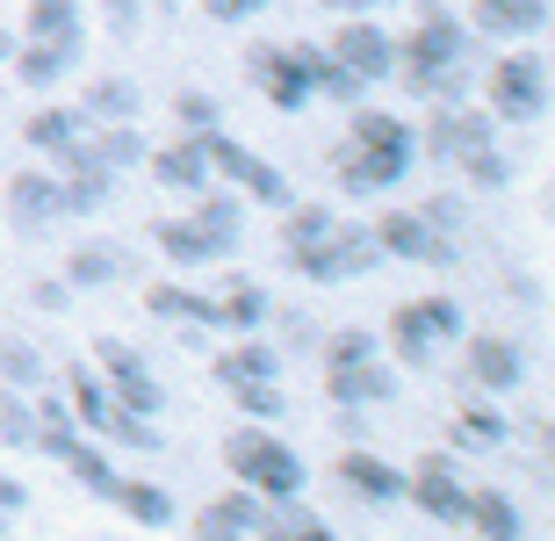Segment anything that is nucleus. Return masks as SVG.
<instances>
[{"instance_id": "nucleus-5", "label": "nucleus", "mask_w": 555, "mask_h": 541, "mask_svg": "<svg viewBox=\"0 0 555 541\" xmlns=\"http://www.w3.org/2000/svg\"><path fill=\"white\" fill-rule=\"evenodd\" d=\"M282 260L318 289H339V282H361V274L383 268V239H375V224H332L325 239H310V246L282 253Z\"/></svg>"}, {"instance_id": "nucleus-36", "label": "nucleus", "mask_w": 555, "mask_h": 541, "mask_svg": "<svg viewBox=\"0 0 555 541\" xmlns=\"http://www.w3.org/2000/svg\"><path fill=\"white\" fill-rule=\"evenodd\" d=\"M80 108L94 116V124H130V116H138V80H124V73H102V80L80 94Z\"/></svg>"}, {"instance_id": "nucleus-51", "label": "nucleus", "mask_w": 555, "mask_h": 541, "mask_svg": "<svg viewBox=\"0 0 555 541\" xmlns=\"http://www.w3.org/2000/svg\"><path fill=\"white\" fill-rule=\"evenodd\" d=\"M22 513H29V484H22V477H8V469H0V527H15Z\"/></svg>"}, {"instance_id": "nucleus-38", "label": "nucleus", "mask_w": 555, "mask_h": 541, "mask_svg": "<svg viewBox=\"0 0 555 541\" xmlns=\"http://www.w3.org/2000/svg\"><path fill=\"white\" fill-rule=\"evenodd\" d=\"M332 224H339V209H332V203H296V195H288V203H282V253L325 239Z\"/></svg>"}, {"instance_id": "nucleus-55", "label": "nucleus", "mask_w": 555, "mask_h": 541, "mask_svg": "<svg viewBox=\"0 0 555 541\" xmlns=\"http://www.w3.org/2000/svg\"><path fill=\"white\" fill-rule=\"evenodd\" d=\"M144 8H181V0H144Z\"/></svg>"}, {"instance_id": "nucleus-17", "label": "nucleus", "mask_w": 555, "mask_h": 541, "mask_svg": "<svg viewBox=\"0 0 555 541\" xmlns=\"http://www.w3.org/2000/svg\"><path fill=\"white\" fill-rule=\"evenodd\" d=\"M347 145H361V152H375V159H390V167L412 173V159H418V130H412V116H397V108H361V102H353Z\"/></svg>"}, {"instance_id": "nucleus-26", "label": "nucleus", "mask_w": 555, "mask_h": 541, "mask_svg": "<svg viewBox=\"0 0 555 541\" xmlns=\"http://www.w3.org/2000/svg\"><path fill=\"white\" fill-rule=\"evenodd\" d=\"M152 246H159L173 268H217V260H224V246H217V239L195 224V209H188V217H166V224H152Z\"/></svg>"}, {"instance_id": "nucleus-56", "label": "nucleus", "mask_w": 555, "mask_h": 541, "mask_svg": "<svg viewBox=\"0 0 555 541\" xmlns=\"http://www.w3.org/2000/svg\"><path fill=\"white\" fill-rule=\"evenodd\" d=\"M0 534H8V527H0Z\"/></svg>"}, {"instance_id": "nucleus-40", "label": "nucleus", "mask_w": 555, "mask_h": 541, "mask_svg": "<svg viewBox=\"0 0 555 541\" xmlns=\"http://www.w3.org/2000/svg\"><path fill=\"white\" fill-rule=\"evenodd\" d=\"M102 440H116L124 455H159L166 448V434H159V418H144V412H108V426H102Z\"/></svg>"}, {"instance_id": "nucleus-42", "label": "nucleus", "mask_w": 555, "mask_h": 541, "mask_svg": "<svg viewBox=\"0 0 555 541\" xmlns=\"http://www.w3.org/2000/svg\"><path fill=\"white\" fill-rule=\"evenodd\" d=\"M0 448H37V404L29 390H8V383H0Z\"/></svg>"}, {"instance_id": "nucleus-32", "label": "nucleus", "mask_w": 555, "mask_h": 541, "mask_svg": "<svg viewBox=\"0 0 555 541\" xmlns=\"http://www.w3.org/2000/svg\"><path fill=\"white\" fill-rule=\"evenodd\" d=\"M454 448L462 455H498V448H513V418L498 404H462L454 412Z\"/></svg>"}, {"instance_id": "nucleus-16", "label": "nucleus", "mask_w": 555, "mask_h": 541, "mask_svg": "<svg viewBox=\"0 0 555 541\" xmlns=\"http://www.w3.org/2000/svg\"><path fill=\"white\" fill-rule=\"evenodd\" d=\"M8 224H15L22 239H43L51 224H65V217H59V167L8 173Z\"/></svg>"}, {"instance_id": "nucleus-45", "label": "nucleus", "mask_w": 555, "mask_h": 541, "mask_svg": "<svg viewBox=\"0 0 555 541\" xmlns=\"http://www.w3.org/2000/svg\"><path fill=\"white\" fill-rule=\"evenodd\" d=\"M318 355H325V369H347V361L383 355V339H375V333H361V325H347V333H332L325 347H318Z\"/></svg>"}, {"instance_id": "nucleus-3", "label": "nucleus", "mask_w": 555, "mask_h": 541, "mask_svg": "<svg viewBox=\"0 0 555 541\" xmlns=\"http://www.w3.org/2000/svg\"><path fill=\"white\" fill-rule=\"evenodd\" d=\"M318 73H325V43H253L246 51V80L282 116H304L318 102Z\"/></svg>"}, {"instance_id": "nucleus-19", "label": "nucleus", "mask_w": 555, "mask_h": 541, "mask_svg": "<svg viewBox=\"0 0 555 541\" xmlns=\"http://www.w3.org/2000/svg\"><path fill=\"white\" fill-rule=\"evenodd\" d=\"M332 181H339V195H353V203H369V195H390V188H404L412 173L404 167H390V159H375V152H361V145H332Z\"/></svg>"}, {"instance_id": "nucleus-44", "label": "nucleus", "mask_w": 555, "mask_h": 541, "mask_svg": "<svg viewBox=\"0 0 555 541\" xmlns=\"http://www.w3.org/2000/svg\"><path fill=\"white\" fill-rule=\"evenodd\" d=\"M268 325L282 333V355H318L325 347V325L310 311H268Z\"/></svg>"}, {"instance_id": "nucleus-39", "label": "nucleus", "mask_w": 555, "mask_h": 541, "mask_svg": "<svg viewBox=\"0 0 555 541\" xmlns=\"http://www.w3.org/2000/svg\"><path fill=\"white\" fill-rule=\"evenodd\" d=\"M260 534H274V541H325L332 527L318 520V513L304 505V491H296V499H274L268 505V527H260Z\"/></svg>"}, {"instance_id": "nucleus-50", "label": "nucleus", "mask_w": 555, "mask_h": 541, "mask_svg": "<svg viewBox=\"0 0 555 541\" xmlns=\"http://www.w3.org/2000/svg\"><path fill=\"white\" fill-rule=\"evenodd\" d=\"M144 15H152L144 0H102V22L116 29V37H130V29H144Z\"/></svg>"}, {"instance_id": "nucleus-20", "label": "nucleus", "mask_w": 555, "mask_h": 541, "mask_svg": "<svg viewBox=\"0 0 555 541\" xmlns=\"http://www.w3.org/2000/svg\"><path fill=\"white\" fill-rule=\"evenodd\" d=\"M65 282H73V289H116V282H138V253H124L116 239H87V246L65 253Z\"/></svg>"}, {"instance_id": "nucleus-7", "label": "nucleus", "mask_w": 555, "mask_h": 541, "mask_svg": "<svg viewBox=\"0 0 555 541\" xmlns=\"http://www.w3.org/2000/svg\"><path fill=\"white\" fill-rule=\"evenodd\" d=\"M483 108H491L498 124H541L548 116V65L534 51H513V59L491 65V80H483Z\"/></svg>"}, {"instance_id": "nucleus-21", "label": "nucleus", "mask_w": 555, "mask_h": 541, "mask_svg": "<svg viewBox=\"0 0 555 541\" xmlns=\"http://www.w3.org/2000/svg\"><path fill=\"white\" fill-rule=\"evenodd\" d=\"M548 29V0H476L469 8V37H498V43H527Z\"/></svg>"}, {"instance_id": "nucleus-6", "label": "nucleus", "mask_w": 555, "mask_h": 541, "mask_svg": "<svg viewBox=\"0 0 555 541\" xmlns=\"http://www.w3.org/2000/svg\"><path fill=\"white\" fill-rule=\"evenodd\" d=\"M203 145H209V167H217V181H224V188H238V195H246L253 209H282L288 195H296V188H288V173L274 167L268 152L238 145L231 130H209Z\"/></svg>"}, {"instance_id": "nucleus-27", "label": "nucleus", "mask_w": 555, "mask_h": 541, "mask_svg": "<svg viewBox=\"0 0 555 541\" xmlns=\"http://www.w3.org/2000/svg\"><path fill=\"white\" fill-rule=\"evenodd\" d=\"M65 412H73V426L80 434H102L108 412H116V390H108V375L102 369H65Z\"/></svg>"}, {"instance_id": "nucleus-34", "label": "nucleus", "mask_w": 555, "mask_h": 541, "mask_svg": "<svg viewBox=\"0 0 555 541\" xmlns=\"http://www.w3.org/2000/svg\"><path fill=\"white\" fill-rule=\"evenodd\" d=\"M268 311H274V296L260 289V282H231V289L217 296V325H224V333H260Z\"/></svg>"}, {"instance_id": "nucleus-18", "label": "nucleus", "mask_w": 555, "mask_h": 541, "mask_svg": "<svg viewBox=\"0 0 555 541\" xmlns=\"http://www.w3.org/2000/svg\"><path fill=\"white\" fill-rule=\"evenodd\" d=\"M332 477L347 484V491H353L361 505H404V469H397L390 455L361 448V440H353L347 455H339V469H332Z\"/></svg>"}, {"instance_id": "nucleus-33", "label": "nucleus", "mask_w": 555, "mask_h": 541, "mask_svg": "<svg viewBox=\"0 0 555 541\" xmlns=\"http://www.w3.org/2000/svg\"><path fill=\"white\" fill-rule=\"evenodd\" d=\"M116 203V181L94 167H59V217H102Z\"/></svg>"}, {"instance_id": "nucleus-37", "label": "nucleus", "mask_w": 555, "mask_h": 541, "mask_svg": "<svg viewBox=\"0 0 555 541\" xmlns=\"http://www.w3.org/2000/svg\"><path fill=\"white\" fill-rule=\"evenodd\" d=\"M454 173H462V181L469 188H483V195H498V188H513V152L505 145H476V152H462V159H454Z\"/></svg>"}, {"instance_id": "nucleus-31", "label": "nucleus", "mask_w": 555, "mask_h": 541, "mask_svg": "<svg viewBox=\"0 0 555 541\" xmlns=\"http://www.w3.org/2000/svg\"><path fill=\"white\" fill-rule=\"evenodd\" d=\"M108 505H116V513H130L138 527H152V534L181 527V505H173V491H166V484H138V477H124Z\"/></svg>"}, {"instance_id": "nucleus-23", "label": "nucleus", "mask_w": 555, "mask_h": 541, "mask_svg": "<svg viewBox=\"0 0 555 541\" xmlns=\"http://www.w3.org/2000/svg\"><path fill=\"white\" fill-rule=\"evenodd\" d=\"M144 311L166 318V325H188V333H224L217 325V296L195 289V282H152L144 289Z\"/></svg>"}, {"instance_id": "nucleus-41", "label": "nucleus", "mask_w": 555, "mask_h": 541, "mask_svg": "<svg viewBox=\"0 0 555 541\" xmlns=\"http://www.w3.org/2000/svg\"><path fill=\"white\" fill-rule=\"evenodd\" d=\"M173 130H181V138H209V130H224V102L203 94V87L173 94Z\"/></svg>"}, {"instance_id": "nucleus-54", "label": "nucleus", "mask_w": 555, "mask_h": 541, "mask_svg": "<svg viewBox=\"0 0 555 541\" xmlns=\"http://www.w3.org/2000/svg\"><path fill=\"white\" fill-rule=\"evenodd\" d=\"M8 59H15V37H8V29H0V65H8Z\"/></svg>"}, {"instance_id": "nucleus-29", "label": "nucleus", "mask_w": 555, "mask_h": 541, "mask_svg": "<svg viewBox=\"0 0 555 541\" xmlns=\"http://www.w3.org/2000/svg\"><path fill=\"white\" fill-rule=\"evenodd\" d=\"M462 527L483 541H519L527 534V513H519V499H505V491H469L462 499Z\"/></svg>"}, {"instance_id": "nucleus-47", "label": "nucleus", "mask_w": 555, "mask_h": 541, "mask_svg": "<svg viewBox=\"0 0 555 541\" xmlns=\"http://www.w3.org/2000/svg\"><path fill=\"white\" fill-rule=\"evenodd\" d=\"M274 8H282V0H203V15H209V22H231V29H238V22L274 15Z\"/></svg>"}, {"instance_id": "nucleus-1", "label": "nucleus", "mask_w": 555, "mask_h": 541, "mask_svg": "<svg viewBox=\"0 0 555 541\" xmlns=\"http://www.w3.org/2000/svg\"><path fill=\"white\" fill-rule=\"evenodd\" d=\"M469 22L440 0H418L412 37H397V80L412 87V102H469Z\"/></svg>"}, {"instance_id": "nucleus-22", "label": "nucleus", "mask_w": 555, "mask_h": 541, "mask_svg": "<svg viewBox=\"0 0 555 541\" xmlns=\"http://www.w3.org/2000/svg\"><path fill=\"white\" fill-rule=\"evenodd\" d=\"M260 527H268V499H260V491H246V484L195 513V534H203V541H253Z\"/></svg>"}, {"instance_id": "nucleus-15", "label": "nucleus", "mask_w": 555, "mask_h": 541, "mask_svg": "<svg viewBox=\"0 0 555 541\" xmlns=\"http://www.w3.org/2000/svg\"><path fill=\"white\" fill-rule=\"evenodd\" d=\"M462 361H469V383L483 397H513L519 383H527V347L505 333H462Z\"/></svg>"}, {"instance_id": "nucleus-49", "label": "nucleus", "mask_w": 555, "mask_h": 541, "mask_svg": "<svg viewBox=\"0 0 555 541\" xmlns=\"http://www.w3.org/2000/svg\"><path fill=\"white\" fill-rule=\"evenodd\" d=\"M29 304H37V311H65V304H73V282H65V274H37V282H29Z\"/></svg>"}, {"instance_id": "nucleus-8", "label": "nucleus", "mask_w": 555, "mask_h": 541, "mask_svg": "<svg viewBox=\"0 0 555 541\" xmlns=\"http://www.w3.org/2000/svg\"><path fill=\"white\" fill-rule=\"evenodd\" d=\"M375 239H383V260H412V268H454V260H462V239L440 231L426 209H390V217H375Z\"/></svg>"}, {"instance_id": "nucleus-30", "label": "nucleus", "mask_w": 555, "mask_h": 541, "mask_svg": "<svg viewBox=\"0 0 555 541\" xmlns=\"http://www.w3.org/2000/svg\"><path fill=\"white\" fill-rule=\"evenodd\" d=\"M282 375V347L274 339H253V333H238V347H224L217 355V383H274Z\"/></svg>"}, {"instance_id": "nucleus-2", "label": "nucleus", "mask_w": 555, "mask_h": 541, "mask_svg": "<svg viewBox=\"0 0 555 541\" xmlns=\"http://www.w3.org/2000/svg\"><path fill=\"white\" fill-rule=\"evenodd\" d=\"M224 462H231V477L246 484V491H260L268 505L274 499H296V491L310 484L304 455H296L274 426H260V418H253V426H238V434L224 440Z\"/></svg>"}, {"instance_id": "nucleus-24", "label": "nucleus", "mask_w": 555, "mask_h": 541, "mask_svg": "<svg viewBox=\"0 0 555 541\" xmlns=\"http://www.w3.org/2000/svg\"><path fill=\"white\" fill-rule=\"evenodd\" d=\"M87 130H94V116H87L80 102L73 108H37V116H29V124H22V138H29V152H43V159H51V167H59L65 152H80L87 145Z\"/></svg>"}, {"instance_id": "nucleus-14", "label": "nucleus", "mask_w": 555, "mask_h": 541, "mask_svg": "<svg viewBox=\"0 0 555 541\" xmlns=\"http://www.w3.org/2000/svg\"><path fill=\"white\" fill-rule=\"evenodd\" d=\"M138 173H152V181H159L166 195H181V203H195V195L217 181V167H209V145H203V138H181V130H173V145H152V152H144Z\"/></svg>"}, {"instance_id": "nucleus-52", "label": "nucleus", "mask_w": 555, "mask_h": 541, "mask_svg": "<svg viewBox=\"0 0 555 541\" xmlns=\"http://www.w3.org/2000/svg\"><path fill=\"white\" fill-rule=\"evenodd\" d=\"M332 15H375V8H397V0H325Z\"/></svg>"}, {"instance_id": "nucleus-9", "label": "nucleus", "mask_w": 555, "mask_h": 541, "mask_svg": "<svg viewBox=\"0 0 555 541\" xmlns=\"http://www.w3.org/2000/svg\"><path fill=\"white\" fill-rule=\"evenodd\" d=\"M94 369L108 375V390H116V404H124V412L166 418V404H173V397H166V383L152 375V361H144L130 339H102V347H94Z\"/></svg>"}, {"instance_id": "nucleus-12", "label": "nucleus", "mask_w": 555, "mask_h": 541, "mask_svg": "<svg viewBox=\"0 0 555 541\" xmlns=\"http://www.w3.org/2000/svg\"><path fill=\"white\" fill-rule=\"evenodd\" d=\"M404 499H412L433 527H462V499H469L462 462H454V455H426L418 469H404Z\"/></svg>"}, {"instance_id": "nucleus-10", "label": "nucleus", "mask_w": 555, "mask_h": 541, "mask_svg": "<svg viewBox=\"0 0 555 541\" xmlns=\"http://www.w3.org/2000/svg\"><path fill=\"white\" fill-rule=\"evenodd\" d=\"M332 59L347 65L361 87H383V80H397V37L383 29L375 15H339V37L325 43Z\"/></svg>"}, {"instance_id": "nucleus-13", "label": "nucleus", "mask_w": 555, "mask_h": 541, "mask_svg": "<svg viewBox=\"0 0 555 541\" xmlns=\"http://www.w3.org/2000/svg\"><path fill=\"white\" fill-rule=\"evenodd\" d=\"M325 390H332V404L375 412V404H397L404 397V369L390 355H369V361H347V369H325Z\"/></svg>"}, {"instance_id": "nucleus-11", "label": "nucleus", "mask_w": 555, "mask_h": 541, "mask_svg": "<svg viewBox=\"0 0 555 541\" xmlns=\"http://www.w3.org/2000/svg\"><path fill=\"white\" fill-rule=\"evenodd\" d=\"M476 145H498V116H491V108L440 102V108H433V124L418 130V159H433V167H454V159L476 152Z\"/></svg>"}, {"instance_id": "nucleus-35", "label": "nucleus", "mask_w": 555, "mask_h": 541, "mask_svg": "<svg viewBox=\"0 0 555 541\" xmlns=\"http://www.w3.org/2000/svg\"><path fill=\"white\" fill-rule=\"evenodd\" d=\"M0 383H8V390H51V355L29 347V339L0 333Z\"/></svg>"}, {"instance_id": "nucleus-53", "label": "nucleus", "mask_w": 555, "mask_h": 541, "mask_svg": "<svg viewBox=\"0 0 555 541\" xmlns=\"http://www.w3.org/2000/svg\"><path fill=\"white\" fill-rule=\"evenodd\" d=\"M505 289H513L519 304H541V282H534V274H513V282H505Z\"/></svg>"}, {"instance_id": "nucleus-48", "label": "nucleus", "mask_w": 555, "mask_h": 541, "mask_svg": "<svg viewBox=\"0 0 555 541\" xmlns=\"http://www.w3.org/2000/svg\"><path fill=\"white\" fill-rule=\"evenodd\" d=\"M433 217V224L440 231H454V239H462V231H469V203H462V195H426V203H418Z\"/></svg>"}, {"instance_id": "nucleus-43", "label": "nucleus", "mask_w": 555, "mask_h": 541, "mask_svg": "<svg viewBox=\"0 0 555 541\" xmlns=\"http://www.w3.org/2000/svg\"><path fill=\"white\" fill-rule=\"evenodd\" d=\"M231 397H238V412H246V418H260V426L288 418V404H296V397L282 390V375H274V383H231Z\"/></svg>"}, {"instance_id": "nucleus-4", "label": "nucleus", "mask_w": 555, "mask_h": 541, "mask_svg": "<svg viewBox=\"0 0 555 541\" xmlns=\"http://www.w3.org/2000/svg\"><path fill=\"white\" fill-rule=\"evenodd\" d=\"M462 333H469V311H462L454 296H418V304H397L383 347H390L397 369H433L440 347H454Z\"/></svg>"}, {"instance_id": "nucleus-46", "label": "nucleus", "mask_w": 555, "mask_h": 541, "mask_svg": "<svg viewBox=\"0 0 555 541\" xmlns=\"http://www.w3.org/2000/svg\"><path fill=\"white\" fill-rule=\"evenodd\" d=\"M318 102H339V108H353V102H369V87H361V80L347 73V65H339V59L325 51V73H318Z\"/></svg>"}, {"instance_id": "nucleus-25", "label": "nucleus", "mask_w": 555, "mask_h": 541, "mask_svg": "<svg viewBox=\"0 0 555 541\" xmlns=\"http://www.w3.org/2000/svg\"><path fill=\"white\" fill-rule=\"evenodd\" d=\"M87 51H73V43H37V37H22L15 43V80L29 87V94H51V87H65V73H73V65H80Z\"/></svg>"}, {"instance_id": "nucleus-28", "label": "nucleus", "mask_w": 555, "mask_h": 541, "mask_svg": "<svg viewBox=\"0 0 555 541\" xmlns=\"http://www.w3.org/2000/svg\"><path fill=\"white\" fill-rule=\"evenodd\" d=\"M22 37L87 51V15H80V0H29V8H22Z\"/></svg>"}]
</instances>
